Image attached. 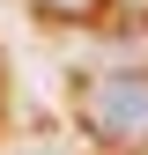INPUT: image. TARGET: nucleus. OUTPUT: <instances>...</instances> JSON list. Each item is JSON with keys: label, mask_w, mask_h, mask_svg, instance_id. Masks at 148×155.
<instances>
[{"label": "nucleus", "mask_w": 148, "mask_h": 155, "mask_svg": "<svg viewBox=\"0 0 148 155\" xmlns=\"http://www.w3.org/2000/svg\"><path fill=\"white\" fill-rule=\"evenodd\" d=\"M37 15H52V22H104L111 0H30Z\"/></svg>", "instance_id": "2"}, {"label": "nucleus", "mask_w": 148, "mask_h": 155, "mask_svg": "<svg viewBox=\"0 0 148 155\" xmlns=\"http://www.w3.org/2000/svg\"><path fill=\"white\" fill-rule=\"evenodd\" d=\"M74 111L104 148H148V67H104L74 81Z\"/></svg>", "instance_id": "1"}]
</instances>
